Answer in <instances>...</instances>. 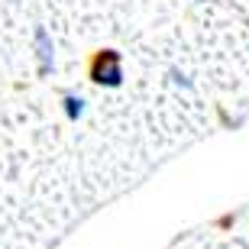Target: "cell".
Here are the masks:
<instances>
[{
    "mask_svg": "<svg viewBox=\"0 0 249 249\" xmlns=\"http://www.w3.org/2000/svg\"><path fill=\"white\" fill-rule=\"evenodd\" d=\"M123 58L117 49H101L97 55H94L91 62V81L97 84V88H110V91H117V88H123Z\"/></svg>",
    "mask_w": 249,
    "mask_h": 249,
    "instance_id": "6da1fadb",
    "label": "cell"
},
{
    "mask_svg": "<svg viewBox=\"0 0 249 249\" xmlns=\"http://www.w3.org/2000/svg\"><path fill=\"white\" fill-rule=\"evenodd\" d=\"M33 49H36L39 74H52L55 71V42H52V33H49L46 26L33 29Z\"/></svg>",
    "mask_w": 249,
    "mask_h": 249,
    "instance_id": "7a4b0ae2",
    "label": "cell"
},
{
    "mask_svg": "<svg viewBox=\"0 0 249 249\" xmlns=\"http://www.w3.org/2000/svg\"><path fill=\"white\" fill-rule=\"evenodd\" d=\"M62 113H65V120H68V123H78L84 113H88V101H84L81 94H71V91H68L62 97Z\"/></svg>",
    "mask_w": 249,
    "mask_h": 249,
    "instance_id": "3957f363",
    "label": "cell"
},
{
    "mask_svg": "<svg viewBox=\"0 0 249 249\" xmlns=\"http://www.w3.org/2000/svg\"><path fill=\"white\" fill-rule=\"evenodd\" d=\"M168 78H172V84H175V88H181V91H194V81L188 78L185 71H178V68H168Z\"/></svg>",
    "mask_w": 249,
    "mask_h": 249,
    "instance_id": "277c9868",
    "label": "cell"
}]
</instances>
